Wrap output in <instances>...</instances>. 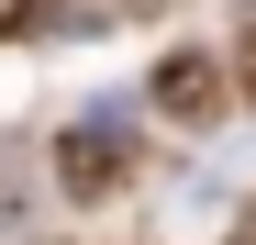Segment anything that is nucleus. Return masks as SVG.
I'll return each mask as SVG.
<instances>
[{
    "mask_svg": "<svg viewBox=\"0 0 256 245\" xmlns=\"http://www.w3.org/2000/svg\"><path fill=\"white\" fill-rule=\"evenodd\" d=\"M56 190L67 200H112L122 190V134H112V122H67V134H56Z\"/></svg>",
    "mask_w": 256,
    "mask_h": 245,
    "instance_id": "1",
    "label": "nucleus"
},
{
    "mask_svg": "<svg viewBox=\"0 0 256 245\" xmlns=\"http://www.w3.org/2000/svg\"><path fill=\"white\" fill-rule=\"evenodd\" d=\"M22 22H45V0H0V34H22Z\"/></svg>",
    "mask_w": 256,
    "mask_h": 245,
    "instance_id": "3",
    "label": "nucleus"
},
{
    "mask_svg": "<svg viewBox=\"0 0 256 245\" xmlns=\"http://www.w3.org/2000/svg\"><path fill=\"white\" fill-rule=\"evenodd\" d=\"M234 78H245V100H256V34H245V56H234Z\"/></svg>",
    "mask_w": 256,
    "mask_h": 245,
    "instance_id": "4",
    "label": "nucleus"
},
{
    "mask_svg": "<svg viewBox=\"0 0 256 245\" xmlns=\"http://www.w3.org/2000/svg\"><path fill=\"white\" fill-rule=\"evenodd\" d=\"M0 212H12V168H0Z\"/></svg>",
    "mask_w": 256,
    "mask_h": 245,
    "instance_id": "5",
    "label": "nucleus"
},
{
    "mask_svg": "<svg viewBox=\"0 0 256 245\" xmlns=\"http://www.w3.org/2000/svg\"><path fill=\"white\" fill-rule=\"evenodd\" d=\"M156 112H178V122H212V112H223V67H212L200 45H178V56L156 67Z\"/></svg>",
    "mask_w": 256,
    "mask_h": 245,
    "instance_id": "2",
    "label": "nucleus"
}]
</instances>
